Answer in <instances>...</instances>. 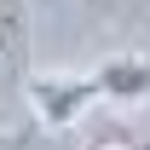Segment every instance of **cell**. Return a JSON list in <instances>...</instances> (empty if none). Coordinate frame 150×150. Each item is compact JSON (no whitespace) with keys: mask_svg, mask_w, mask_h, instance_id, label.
I'll list each match as a JSON object with an SVG mask.
<instances>
[{"mask_svg":"<svg viewBox=\"0 0 150 150\" xmlns=\"http://www.w3.org/2000/svg\"><path fill=\"white\" fill-rule=\"evenodd\" d=\"M81 150H150V144L127 115H98L87 127V139H81Z\"/></svg>","mask_w":150,"mask_h":150,"instance_id":"277c9868","label":"cell"},{"mask_svg":"<svg viewBox=\"0 0 150 150\" xmlns=\"http://www.w3.org/2000/svg\"><path fill=\"white\" fill-rule=\"evenodd\" d=\"M18 93H23L29 121H35L40 133H69V127H81V121L104 104L93 69H29Z\"/></svg>","mask_w":150,"mask_h":150,"instance_id":"6da1fadb","label":"cell"},{"mask_svg":"<svg viewBox=\"0 0 150 150\" xmlns=\"http://www.w3.org/2000/svg\"><path fill=\"white\" fill-rule=\"evenodd\" d=\"M0 150H29V133H0Z\"/></svg>","mask_w":150,"mask_h":150,"instance_id":"5b68a950","label":"cell"},{"mask_svg":"<svg viewBox=\"0 0 150 150\" xmlns=\"http://www.w3.org/2000/svg\"><path fill=\"white\" fill-rule=\"evenodd\" d=\"M35 69V12L29 0H0V93H18Z\"/></svg>","mask_w":150,"mask_h":150,"instance_id":"7a4b0ae2","label":"cell"},{"mask_svg":"<svg viewBox=\"0 0 150 150\" xmlns=\"http://www.w3.org/2000/svg\"><path fill=\"white\" fill-rule=\"evenodd\" d=\"M93 81H98L104 104H144L150 98V58L144 52H110L93 69Z\"/></svg>","mask_w":150,"mask_h":150,"instance_id":"3957f363","label":"cell"}]
</instances>
